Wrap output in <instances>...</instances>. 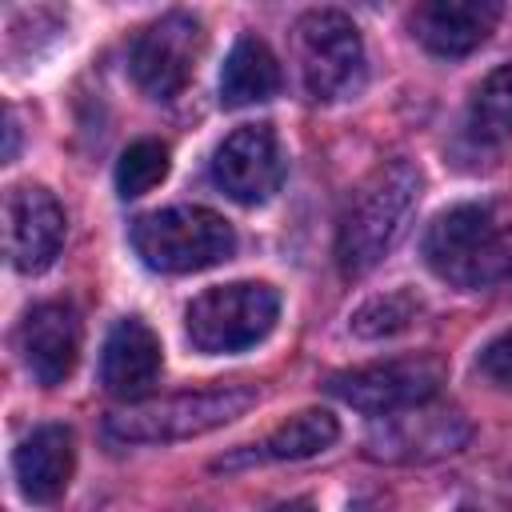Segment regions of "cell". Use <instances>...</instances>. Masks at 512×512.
I'll return each mask as SVG.
<instances>
[{
    "label": "cell",
    "mask_w": 512,
    "mask_h": 512,
    "mask_svg": "<svg viewBox=\"0 0 512 512\" xmlns=\"http://www.w3.org/2000/svg\"><path fill=\"white\" fill-rule=\"evenodd\" d=\"M272 512H316L308 500H288V504H276Z\"/></svg>",
    "instance_id": "7402d4cb"
},
{
    "label": "cell",
    "mask_w": 512,
    "mask_h": 512,
    "mask_svg": "<svg viewBox=\"0 0 512 512\" xmlns=\"http://www.w3.org/2000/svg\"><path fill=\"white\" fill-rule=\"evenodd\" d=\"M252 404H256L252 384H216L160 400H132L104 420V432L120 444H172L224 428L236 416H244Z\"/></svg>",
    "instance_id": "7a4b0ae2"
},
{
    "label": "cell",
    "mask_w": 512,
    "mask_h": 512,
    "mask_svg": "<svg viewBox=\"0 0 512 512\" xmlns=\"http://www.w3.org/2000/svg\"><path fill=\"white\" fill-rule=\"evenodd\" d=\"M424 260L444 284L476 292L504 276V236L484 204H452L428 224Z\"/></svg>",
    "instance_id": "5b68a950"
},
{
    "label": "cell",
    "mask_w": 512,
    "mask_h": 512,
    "mask_svg": "<svg viewBox=\"0 0 512 512\" xmlns=\"http://www.w3.org/2000/svg\"><path fill=\"white\" fill-rule=\"evenodd\" d=\"M500 20V4L492 0H428L412 12V36L436 56H468L476 52Z\"/></svg>",
    "instance_id": "4fadbf2b"
},
{
    "label": "cell",
    "mask_w": 512,
    "mask_h": 512,
    "mask_svg": "<svg viewBox=\"0 0 512 512\" xmlns=\"http://www.w3.org/2000/svg\"><path fill=\"white\" fill-rule=\"evenodd\" d=\"M336 436H340V424H336L332 412H324V408H304V412L288 416L276 432H268L256 448H248V452H240V456H228V460H216V468L308 460V456H320L324 448H332Z\"/></svg>",
    "instance_id": "2e32d148"
},
{
    "label": "cell",
    "mask_w": 512,
    "mask_h": 512,
    "mask_svg": "<svg viewBox=\"0 0 512 512\" xmlns=\"http://www.w3.org/2000/svg\"><path fill=\"white\" fill-rule=\"evenodd\" d=\"M504 276L512 280V228L504 232Z\"/></svg>",
    "instance_id": "603a6c76"
},
{
    "label": "cell",
    "mask_w": 512,
    "mask_h": 512,
    "mask_svg": "<svg viewBox=\"0 0 512 512\" xmlns=\"http://www.w3.org/2000/svg\"><path fill=\"white\" fill-rule=\"evenodd\" d=\"M480 372H484L492 384L512 388V332H500L496 340L484 344V352H480Z\"/></svg>",
    "instance_id": "44dd1931"
},
{
    "label": "cell",
    "mask_w": 512,
    "mask_h": 512,
    "mask_svg": "<svg viewBox=\"0 0 512 512\" xmlns=\"http://www.w3.org/2000/svg\"><path fill=\"white\" fill-rule=\"evenodd\" d=\"M204 48V32L200 20L188 12H168L156 24H148L136 44H132V80L152 96V100H172L176 92H184V84L196 72Z\"/></svg>",
    "instance_id": "9c48e42d"
},
{
    "label": "cell",
    "mask_w": 512,
    "mask_h": 512,
    "mask_svg": "<svg viewBox=\"0 0 512 512\" xmlns=\"http://www.w3.org/2000/svg\"><path fill=\"white\" fill-rule=\"evenodd\" d=\"M276 316H280V296L272 284L236 280L200 292L184 308V332L196 352L224 356L260 344L276 328Z\"/></svg>",
    "instance_id": "277c9868"
},
{
    "label": "cell",
    "mask_w": 512,
    "mask_h": 512,
    "mask_svg": "<svg viewBox=\"0 0 512 512\" xmlns=\"http://www.w3.org/2000/svg\"><path fill=\"white\" fill-rule=\"evenodd\" d=\"M72 468H76V440H72V428H64V424L32 428L12 452L16 484H20L24 500H32V504L60 500L72 480Z\"/></svg>",
    "instance_id": "5bb4252c"
},
{
    "label": "cell",
    "mask_w": 512,
    "mask_h": 512,
    "mask_svg": "<svg viewBox=\"0 0 512 512\" xmlns=\"http://www.w3.org/2000/svg\"><path fill=\"white\" fill-rule=\"evenodd\" d=\"M280 92V64L260 36H240L220 68V104L244 108Z\"/></svg>",
    "instance_id": "e0dca14e"
},
{
    "label": "cell",
    "mask_w": 512,
    "mask_h": 512,
    "mask_svg": "<svg viewBox=\"0 0 512 512\" xmlns=\"http://www.w3.org/2000/svg\"><path fill=\"white\" fill-rule=\"evenodd\" d=\"M424 176L408 160L380 164L348 200L336 232V260L344 276L372 272L408 232V220L416 216Z\"/></svg>",
    "instance_id": "6da1fadb"
},
{
    "label": "cell",
    "mask_w": 512,
    "mask_h": 512,
    "mask_svg": "<svg viewBox=\"0 0 512 512\" xmlns=\"http://www.w3.org/2000/svg\"><path fill=\"white\" fill-rule=\"evenodd\" d=\"M160 376V340L140 316L116 320L100 356V384L120 400H140Z\"/></svg>",
    "instance_id": "9a60e30c"
},
{
    "label": "cell",
    "mask_w": 512,
    "mask_h": 512,
    "mask_svg": "<svg viewBox=\"0 0 512 512\" xmlns=\"http://www.w3.org/2000/svg\"><path fill=\"white\" fill-rule=\"evenodd\" d=\"M16 348L24 368L32 372L36 384L56 388L72 376L76 360H80V316L72 304L64 300H44L32 304L20 320L16 332Z\"/></svg>",
    "instance_id": "7c38bea8"
},
{
    "label": "cell",
    "mask_w": 512,
    "mask_h": 512,
    "mask_svg": "<svg viewBox=\"0 0 512 512\" xmlns=\"http://www.w3.org/2000/svg\"><path fill=\"white\" fill-rule=\"evenodd\" d=\"M168 176V148L160 140H136L116 160V192L124 200L152 192Z\"/></svg>",
    "instance_id": "ffe728a7"
},
{
    "label": "cell",
    "mask_w": 512,
    "mask_h": 512,
    "mask_svg": "<svg viewBox=\"0 0 512 512\" xmlns=\"http://www.w3.org/2000/svg\"><path fill=\"white\" fill-rule=\"evenodd\" d=\"M464 132L472 144L480 148H500L512 136V64L492 68L468 100V116H464Z\"/></svg>",
    "instance_id": "ac0fdd59"
},
{
    "label": "cell",
    "mask_w": 512,
    "mask_h": 512,
    "mask_svg": "<svg viewBox=\"0 0 512 512\" xmlns=\"http://www.w3.org/2000/svg\"><path fill=\"white\" fill-rule=\"evenodd\" d=\"M468 420L460 408L440 404L436 396L400 412H388L376 420V428L364 440V452L384 464H424L452 456L468 444Z\"/></svg>",
    "instance_id": "52a82bcc"
},
{
    "label": "cell",
    "mask_w": 512,
    "mask_h": 512,
    "mask_svg": "<svg viewBox=\"0 0 512 512\" xmlns=\"http://www.w3.org/2000/svg\"><path fill=\"white\" fill-rule=\"evenodd\" d=\"M420 296L416 292H384V296H372L364 300L356 312H352V332L364 336V340H384V336H396L404 328H412V320L420 316Z\"/></svg>",
    "instance_id": "d6986e66"
},
{
    "label": "cell",
    "mask_w": 512,
    "mask_h": 512,
    "mask_svg": "<svg viewBox=\"0 0 512 512\" xmlns=\"http://www.w3.org/2000/svg\"><path fill=\"white\" fill-rule=\"evenodd\" d=\"M212 180L236 204H264L284 180V148L272 124H244L212 152Z\"/></svg>",
    "instance_id": "30bf717a"
},
{
    "label": "cell",
    "mask_w": 512,
    "mask_h": 512,
    "mask_svg": "<svg viewBox=\"0 0 512 512\" xmlns=\"http://www.w3.org/2000/svg\"><path fill=\"white\" fill-rule=\"evenodd\" d=\"M440 384H444L440 360L408 356V360H380V364H364L352 372H336L328 380V392L356 412L388 416V412L432 400L440 392Z\"/></svg>",
    "instance_id": "ba28073f"
},
{
    "label": "cell",
    "mask_w": 512,
    "mask_h": 512,
    "mask_svg": "<svg viewBox=\"0 0 512 512\" xmlns=\"http://www.w3.org/2000/svg\"><path fill=\"white\" fill-rule=\"evenodd\" d=\"M296 64L312 100H344L364 84L360 28L336 8H312L296 20Z\"/></svg>",
    "instance_id": "8992f818"
},
{
    "label": "cell",
    "mask_w": 512,
    "mask_h": 512,
    "mask_svg": "<svg viewBox=\"0 0 512 512\" xmlns=\"http://www.w3.org/2000/svg\"><path fill=\"white\" fill-rule=\"evenodd\" d=\"M4 244L16 272H44L64 244V208L40 184H12L4 196Z\"/></svg>",
    "instance_id": "8fae6325"
},
{
    "label": "cell",
    "mask_w": 512,
    "mask_h": 512,
    "mask_svg": "<svg viewBox=\"0 0 512 512\" xmlns=\"http://www.w3.org/2000/svg\"><path fill=\"white\" fill-rule=\"evenodd\" d=\"M132 244L152 272L180 276V272H204L224 264L236 252V232L212 208L176 204V208L140 216L132 228Z\"/></svg>",
    "instance_id": "3957f363"
}]
</instances>
